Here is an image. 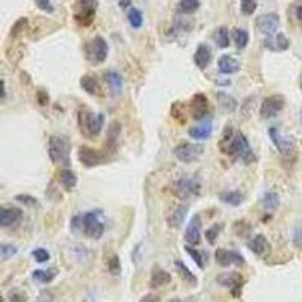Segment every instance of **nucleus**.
I'll return each mask as SVG.
<instances>
[{"label": "nucleus", "mask_w": 302, "mask_h": 302, "mask_svg": "<svg viewBox=\"0 0 302 302\" xmlns=\"http://www.w3.org/2000/svg\"><path fill=\"white\" fill-rule=\"evenodd\" d=\"M49 156L50 160L57 165H70V140L65 136L50 137L49 140Z\"/></svg>", "instance_id": "nucleus-1"}, {"label": "nucleus", "mask_w": 302, "mask_h": 302, "mask_svg": "<svg viewBox=\"0 0 302 302\" xmlns=\"http://www.w3.org/2000/svg\"><path fill=\"white\" fill-rule=\"evenodd\" d=\"M269 137L274 142L275 148L278 150V153L284 157V159H293L298 153V147H296V140L293 137L286 136L281 130H278L276 127L269 129Z\"/></svg>", "instance_id": "nucleus-2"}, {"label": "nucleus", "mask_w": 302, "mask_h": 302, "mask_svg": "<svg viewBox=\"0 0 302 302\" xmlns=\"http://www.w3.org/2000/svg\"><path fill=\"white\" fill-rule=\"evenodd\" d=\"M227 153L234 156V157H237V159H240L247 165H251L255 160V156H254V153L251 150V145H249L247 136L244 133H236L233 136Z\"/></svg>", "instance_id": "nucleus-3"}, {"label": "nucleus", "mask_w": 302, "mask_h": 302, "mask_svg": "<svg viewBox=\"0 0 302 302\" xmlns=\"http://www.w3.org/2000/svg\"><path fill=\"white\" fill-rule=\"evenodd\" d=\"M102 210H91L82 216V231L91 239H100L105 234Z\"/></svg>", "instance_id": "nucleus-4"}, {"label": "nucleus", "mask_w": 302, "mask_h": 302, "mask_svg": "<svg viewBox=\"0 0 302 302\" xmlns=\"http://www.w3.org/2000/svg\"><path fill=\"white\" fill-rule=\"evenodd\" d=\"M79 126L82 132H86L91 136L100 135L103 126H105V115L103 113H92L91 110L82 109L79 112Z\"/></svg>", "instance_id": "nucleus-5"}, {"label": "nucleus", "mask_w": 302, "mask_h": 302, "mask_svg": "<svg viewBox=\"0 0 302 302\" xmlns=\"http://www.w3.org/2000/svg\"><path fill=\"white\" fill-rule=\"evenodd\" d=\"M204 145L203 144H192V142H183L174 148V156L177 160L183 164H192L196 162L204 154Z\"/></svg>", "instance_id": "nucleus-6"}, {"label": "nucleus", "mask_w": 302, "mask_h": 302, "mask_svg": "<svg viewBox=\"0 0 302 302\" xmlns=\"http://www.w3.org/2000/svg\"><path fill=\"white\" fill-rule=\"evenodd\" d=\"M109 55V47L108 43L103 36H95L86 44V57L94 62V64H102L106 61Z\"/></svg>", "instance_id": "nucleus-7"}, {"label": "nucleus", "mask_w": 302, "mask_h": 302, "mask_svg": "<svg viewBox=\"0 0 302 302\" xmlns=\"http://www.w3.org/2000/svg\"><path fill=\"white\" fill-rule=\"evenodd\" d=\"M97 11V0H76L74 20L80 26H89L94 22Z\"/></svg>", "instance_id": "nucleus-8"}, {"label": "nucleus", "mask_w": 302, "mask_h": 302, "mask_svg": "<svg viewBox=\"0 0 302 302\" xmlns=\"http://www.w3.org/2000/svg\"><path fill=\"white\" fill-rule=\"evenodd\" d=\"M284 106H286V98L281 94L269 95L263 100V103L260 106V115L265 119L275 118L281 110L284 109Z\"/></svg>", "instance_id": "nucleus-9"}, {"label": "nucleus", "mask_w": 302, "mask_h": 302, "mask_svg": "<svg viewBox=\"0 0 302 302\" xmlns=\"http://www.w3.org/2000/svg\"><path fill=\"white\" fill-rule=\"evenodd\" d=\"M255 26H257L260 33L266 35V38H271V36L276 35V32L279 29V15L275 14V12L263 14L257 18Z\"/></svg>", "instance_id": "nucleus-10"}, {"label": "nucleus", "mask_w": 302, "mask_h": 302, "mask_svg": "<svg viewBox=\"0 0 302 302\" xmlns=\"http://www.w3.org/2000/svg\"><path fill=\"white\" fill-rule=\"evenodd\" d=\"M201 185L196 178H191V177H183L175 183L174 192L180 198V199H188L191 196H195L199 193Z\"/></svg>", "instance_id": "nucleus-11"}, {"label": "nucleus", "mask_w": 302, "mask_h": 302, "mask_svg": "<svg viewBox=\"0 0 302 302\" xmlns=\"http://www.w3.org/2000/svg\"><path fill=\"white\" fill-rule=\"evenodd\" d=\"M77 159L82 165L88 166V168L103 165L106 162V156L102 151H98L95 148H91V147H83V145L79 147Z\"/></svg>", "instance_id": "nucleus-12"}, {"label": "nucleus", "mask_w": 302, "mask_h": 302, "mask_svg": "<svg viewBox=\"0 0 302 302\" xmlns=\"http://www.w3.org/2000/svg\"><path fill=\"white\" fill-rule=\"evenodd\" d=\"M215 258L216 263L222 266V268H228V266H242L245 263L244 257L240 254H237L236 251H228L224 248H218L215 252Z\"/></svg>", "instance_id": "nucleus-13"}, {"label": "nucleus", "mask_w": 302, "mask_h": 302, "mask_svg": "<svg viewBox=\"0 0 302 302\" xmlns=\"http://www.w3.org/2000/svg\"><path fill=\"white\" fill-rule=\"evenodd\" d=\"M22 216H23L22 209L12 207V206H3L0 209V225L3 228L12 227V225H15L18 220L22 219Z\"/></svg>", "instance_id": "nucleus-14"}, {"label": "nucleus", "mask_w": 302, "mask_h": 302, "mask_svg": "<svg viewBox=\"0 0 302 302\" xmlns=\"http://www.w3.org/2000/svg\"><path fill=\"white\" fill-rule=\"evenodd\" d=\"M185 240L191 245H198L201 242V218L193 215L185 231Z\"/></svg>", "instance_id": "nucleus-15"}, {"label": "nucleus", "mask_w": 302, "mask_h": 302, "mask_svg": "<svg viewBox=\"0 0 302 302\" xmlns=\"http://www.w3.org/2000/svg\"><path fill=\"white\" fill-rule=\"evenodd\" d=\"M191 112H192L193 119H206V116L209 115V102L207 97L203 94H196L193 95L191 100Z\"/></svg>", "instance_id": "nucleus-16"}, {"label": "nucleus", "mask_w": 302, "mask_h": 302, "mask_svg": "<svg viewBox=\"0 0 302 302\" xmlns=\"http://www.w3.org/2000/svg\"><path fill=\"white\" fill-rule=\"evenodd\" d=\"M248 248L249 251H252L255 255H265L269 249H271V244L269 240L263 236V234H255L248 240Z\"/></svg>", "instance_id": "nucleus-17"}, {"label": "nucleus", "mask_w": 302, "mask_h": 302, "mask_svg": "<svg viewBox=\"0 0 302 302\" xmlns=\"http://www.w3.org/2000/svg\"><path fill=\"white\" fill-rule=\"evenodd\" d=\"M218 68H219V71L222 74H236V73H239V70H240V64H239V61L236 59V57H233V56L230 55H224L220 56L219 61H218Z\"/></svg>", "instance_id": "nucleus-18"}, {"label": "nucleus", "mask_w": 302, "mask_h": 302, "mask_svg": "<svg viewBox=\"0 0 302 302\" xmlns=\"http://www.w3.org/2000/svg\"><path fill=\"white\" fill-rule=\"evenodd\" d=\"M289 46H290V41L284 33H276L274 36L265 39V47H268L272 52H284L289 49Z\"/></svg>", "instance_id": "nucleus-19"}, {"label": "nucleus", "mask_w": 302, "mask_h": 302, "mask_svg": "<svg viewBox=\"0 0 302 302\" xmlns=\"http://www.w3.org/2000/svg\"><path fill=\"white\" fill-rule=\"evenodd\" d=\"M103 79H105V82L108 83V86L110 88L112 94L118 95V94H121V92H123L124 80H123V76H121L118 71H113V70L106 71V73L103 74Z\"/></svg>", "instance_id": "nucleus-20"}, {"label": "nucleus", "mask_w": 302, "mask_h": 302, "mask_svg": "<svg viewBox=\"0 0 302 302\" xmlns=\"http://www.w3.org/2000/svg\"><path fill=\"white\" fill-rule=\"evenodd\" d=\"M210 59H212V52H210V47L207 44H199L195 50V55H193V62L195 65L199 68V70H204L209 64H210Z\"/></svg>", "instance_id": "nucleus-21"}, {"label": "nucleus", "mask_w": 302, "mask_h": 302, "mask_svg": "<svg viewBox=\"0 0 302 302\" xmlns=\"http://www.w3.org/2000/svg\"><path fill=\"white\" fill-rule=\"evenodd\" d=\"M212 132H213V126H212V121L207 119L198 126H193L189 129V136L192 139H199V140H204V139H209L212 136Z\"/></svg>", "instance_id": "nucleus-22"}, {"label": "nucleus", "mask_w": 302, "mask_h": 302, "mask_svg": "<svg viewBox=\"0 0 302 302\" xmlns=\"http://www.w3.org/2000/svg\"><path fill=\"white\" fill-rule=\"evenodd\" d=\"M59 183L67 189V191H73L77 186V175L74 171L65 168L59 172Z\"/></svg>", "instance_id": "nucleus-23"}, {"label": "nucleus", "mask_w": 302, "mask_h": 302, "mask_svg": "<svg viewBox=\"0 0 302 302\" xmlns=\"http://www.w3.org/2000/svg\"><path fill=\"white\" fill-rule=\"evenodd\" d=\"M80 86L83 91H86L91 95H102V89L100 85L97 82V77L92 74H86L80 79Z\"/></svg>", "instance_id": "nucleus-24"}, {"label": "nucleus", "mask_w": 302, "mask_h": 302, "mask_svg": "<svg viewBox=\"0 0 302 302\" xmlns=\"http://www.w3.org/2000/svg\"><path fill=\"white\" fill-rule=\"evenodd\" d=\"M171 283V275L168 274L166 271L160 269V268H154L153 274H151V287H164L166 284Z\"/></svg>", "instance_id": "nucleus-25"}, {"label": "nucleus", "mask_w": 302, "mask_h": 302, "mask_svg": "<svg viewBox=\"0 0 302 302\" xmlns=\"http://www.w3.org/2000/svg\"><path fill=\"white\" fill-rule=\"evenodd\" d=\"M219 199L224 204L237 207L244 203V195L237 192V191H224V192L219 193Z\"/></svg>", "instance_id": "nucleus-26"}, {"label": "nucleus", "mask_w": 302, "mask_h": 302, "mask_svg": "<svg viewBox=\"0 0 302 302\" xmlns=\"http://www.w3.org/2000/svg\"><path fill=\"white\" fill-rule=\"evenodd\" d=\"M188 210H189V207L186 206V204H183V206H178L174 212H171V215H169V218H168V224L171 225V227H180V224L185 220L186 218V215H188Z\"/></svg>", "instance_id": "nucleus-27"}, {"label": "nucleus", "mask_w": 302, "mask_h": 302, "mask_svg": "<svg viewBox=\"0 0 302 302\" xmlns=\"http://www.w3.org/2000/svg\"><path fill=\"white\" fill-rule=\"evenodd\" d=\"M216 100L220 105V108L227 112H234L237 109V102L234 97H231L230 94L227 92H216Z\"/></svg>", "instance_id": "nucleus-28"}, {"label": "nucleus", "mask_w": 302, "mask_h": 302, "mask_svg": "<svg viewBox=\"0 0 302 302\" xmlns=\"http://www.w3.org/2000/svg\"><path fill=\"white\" fill-rule=\"evenodd\" d=\"M213 39L218 44V47L227 49L230 46V32H228V29L225 28V26H220V28L216 29L215 33H213Z\"/></svg>", "instance_id": "nucleus-29"}, {"label": "nucleus", "mask_w": 302, "mask_h": 302, "mask_svg": "<svg viewBox=\"0 0 302 302\" xmlns=\"http://www.w3.org/2000/svg\"><path fill=\"white\" fill-rule=\"evenodd\" d=\"M261 204L265 210H275L279 206V196L275 192H266L261 196Z\"/></svg>", "instance_id": "nucleus-30"}, {"label": "nucleus", "mask_w": 302, "mask_h": 302, "mask_svg": "<svg viewBox=\"0 0 302 302\" xmlns=\"http://www.w3.org/2000/svg\"><path fill=\"white\" fill-rule=\"evenodd\" d=\"M127 17H129V23H130L132 28H142V25H144V15H142V12H140L137 8H133V6H132V8L129 9V12H127Z\"/></svg>", "instance_id": "nucleus-31"}, {"label": "nucleus", "mask_w": 302, "mask_h": 302, "mask_svg": "<svg viewBox=\"0 0 302 302\" xmlns=\"http://www.w3.org/2000/svg\"><path fill=\"white\" fill-rule=\"evenodd\" d=\"M233 36H234V44L237 49H245L249 43V33H248L245 29H234L233 32Z\"/></svg>", "instance_id": "nucleus-32"}, {"label": "nucleus", "mask_w": 302, "mask_h": 302, "mask_svg": "<svg viewBox=\"0 0 302 302\" xmlns=\"http://www.w3.org/2000/svg\"><path fill=\"white\" fill-rule=\"evenodd\" d=\"M199 8V0H180L178 2V12L189 15Z\"/></svg>", "instance_id": "nucleus-33"}, {"label": "nucleus", "mask_w": 302, "mask_h": 302, "mask_svg": "<svg viewBox=\"0 0 302 302\" xmlns=\"http://www.w3.org/2000/svg\"><path fill=\"white\" fill-rule=\"evenodd\" d=\"M56 269L55 268H52V269H47V271H41V269H38V271H33V279H36V281H41V283H50V281H53L56 276Z\"/></svg>", "instance_id": "nucleus-34"}, {"label": "nucleus", "mask_w": 302, "mask_h": 302, "mask_svg": "<svg viewBox=\"0 0 302 302\" xmlns=\"http://www.w3.org/2000/svg\"><path fill=\"white\" fill-rule=\"evenodd\" d=\"M222 228H224L222 224H215V225H212L210 228L206 230V240H207L210 245H215V242H216L219 233L222 231Z\"/></svg>", "instance_id": "nucleus-35"}, {"label": "nucleus", "mask_w": 302, "mask_h": 302, "mask_svg": "<svg viewBox=\"0 0 302 302\" xmlns=\"http://www.w3.org/2000/svg\"><path fill=\"white\" fill-rule=\"evenodd\" d=\"M28 23L29 22H28V18H26V17H22V18H18V20L14 23V26L11 28V33H9V35H11L12 38L18 36L20 33H23V32H25V29L28 28Z\"/></svg>", "instance_id": "nucleus-36"}, {"label": "nucleus", "mask_w": 302, "mask_h": 302, "mask_svg": "<svg viewBox=\"0 0 302 302\" xmlns=\"http://www.w3.org/2000/svg\"><path fill=\"white\" fill-rule=\"evenodd\" d=\"M17 251H18V248L14 247V245H11V244H3L2 247H0V258L3 260V261H6V260H9L11 257H14L15 254H17Z\"/></svg>", "instance_id": "nucleus-37"}, {"label": "nucleus", "mask_w": 302, "mask_h": 302, "mask_svg": "<svg viewBox=\"0 0 302 302\" xmlns=\"http://www.w3.org/2000/svg\"><path fill=\"white\" fill-rule=\"evenodd\" d=\"M175 268H177V271H178V274L180 276H183L186 281H189V283H196V278H195V275L186 268V265L185 263H182V261H175Z\"/></svg>", "instance_id": "nucleus-38"}, {"label": "nucleus", "mask_w": 302, "mask_h": 302, "mask_svg": "<svg viewBox=\"0 0 302 302\" xmlns=\"http://www.w3.org/2000/svg\"><path fill=\"white\" fill-rule=\"evenodd\" d=\"M118 135H119V124L118 123H112L108 132V145H112L115 148L116 142H118Z\"/></svg>", "instance_id": "nucleus-39"}, {"label": "nucleus", "mask_w": 302, "mask_h": 302, "mask_svg": "<svg viewBox=\"0 0 302 302\" xmlns=\"http://www.w3.org/2000/svg\"><path fill=\"white\" fill-rule=\"evenodd\" d=\"M257 9V0H240V11L245 15H252Z\"/></svg>", "instance_id": "nucleus-40"}, {"label": "nucleus", "mask_w": 302, "mask_h": 302, "mask_svg": "<svg viewBox=\"0 0 302 302\" xmlns=\"http://www.w3.org/2000/svg\"><path fill=\"white\" fill-rule=\"evenodd\" d=\"M32 257L38 261V263H46L50 258V254L44 249V248H36L32 251Z\"/></svg>", "instance_id": "nucleus-41"}, {"label": "nucleus", "mask_w": 302, "mask_h": 302, "mask_svg": "<svg viewBox=\"0 0 302 302\" xmlns=\"http://www.w3.org/2000/svg\"><path fill=\"white\" fill-rule=\"evenodd\" d=\"M186 249V252L192 257L193 260H195V263L198 265V268H204V261H203V255L199 254V251H196L195 248L192 247H185Z\"/></svg>", "instance_id": "nucleus-42"}, {"label": "nucleus", "mask_w": 302, "mask_h": 302, "mask_svg": "<svg viewBox=\"0 0 302 302\" xmlns=\"http://www.w3.org/2000/svg\"><path fill=\"white\" fill-rule=\"evenodd\" d=\"M218 281H219L222 286H225V287H233L234 284H240V283H239V281H237V279H236L234 276H230V275L220 276Z\"/></svg>", "instance_id": "nucleus-43"}, {"label": "nucleus", "mask_w": 302, "mask_h": 302, "mask_svg": "<svg viewBox=\"0 0 302 302\" xmlns=\"http://www.w3.org/2000/svg\"><path fill=\"white\" fill-rule=\"evenodd\" d=\"M38 8L44 12H53V5H52V0H35Z\"/></svg>", "instance_id": "nucleus-44"}, {"label": "nucleus", "mask_w": 302, "mask_h": 302, "mask_svg": "<svg viewBox=\"0 0 302 302\" xmlns=\"http://www.w3.org/2000/svg\"><path fill=\"white\" fill-rule=\"evenodd\" d=\"M293 244L295 247H302V225H298L295 230H293Z\"/></svg>", "instance_id": "nucleus-45"}, {"label": "nucleus", "mask_w": 302, "mask_h": 302, "mask_svg": "<svg viewBox=\"0 0 302 302\" xmlns=\"http://www.w3.org/2000/svg\"><path fill=\"white\" fill-rule=\"evenodd\" d=\"M15 199L20 201V203H25V204H28V206H35V204H38V201H36L33 196H30V195H17Z\"/></svg>", "instance_id": "nucleus-46"}, {"label": "nucleus", "mask_w": 302, "mask_h": 302, "mask_svg": "<svg viewBox=\"0 0 302 302\" xmlns=\"http://www.w3.org/2000/svg\"><path fill=\"white\" fill-rule=\"evenodd\" d=\"M109 271L115 275L119 272V260H118L116 255H113L112 260H109Z\"/></svg>", "instance_id": "nucleus-47"}, {"label": "nucleus", "mask_w": 302, "mask_h": 302, "mask_svg": "<svg viewBox=\"0 0 302 302\" xmlns=\"http://www.w3.org/2000/svg\"><path fill=\"white\" fill-rule=\"evenodd\" d=\"M9 302H28V298H26V295H22V293H12L9 298Z\"/></svg>", "instance_id": "nucleus-48"}, {"label": "nucleus", "mask_w": 302, "mask_h": 302, "mask_svg": "<svg viewBox=\"0 0 302 302\" xmlns=\"http://www.w3.org/2000/svg\"><path fill=\"white\" fill-rule=\"evenodd\" d=\"M38 302H55V299L49 292H41V295L38 296Z\"/></svg>", "instance_id": "nucleus-49"}, {"label": "nucleus", "mask_w": 302, "mask_h": 302, "mask_svg": "<svg viewBox=\"0 0 302 302\" xmlns=\"http://www.w3.org/2000/svg\"><path fill=\"white\" fill-rule=\"evenodd\" d=\"M49 100H50V98H49V95H47L46 92H43V91L38 92V102H39L41 106H46V105L49 103Z\"/></svg>", "instance_id": "nucleus-50"}, {"label": "nucleus", "mask_w": 302, "mask_h": 302, "mask_svg": "<svg viewBox=\"0 0 302 302\" xmlns=\"http://www.w3.org/2000/svg\"><path fill=\"white\" fill-rule=\"evenodd\" d=\"M140 302H160V298L156 295H147L140 299Z\"/></svg>", "instance_id": "nucleus-51"}, {"label": "nucleus", "mask_w": 302, "mask_h": 302, "mask_svg": "<svg viewBox=\"0 0 302 302\" xmlns=\"http://www.w3.org/2000/svg\"><path fill=\"white\" fill-rule=\"evenodd\" d=\"M295 17H296V20L302 23V3L299 6H296V9H295Z\"/></svg>", "instance_id": "nucleus-52"}, {"label": "nucleus", "mask_w": 302, "mask_h": 302, "mask_svg": "<svg viewBox=\"0 0 302 302\" xmlns=\"http://www.w3.org/2000/svg\"><path fill=\"white\" fill-rule=\"evenodd\" d=\"M119 8L121 9H130L132 8V3H130V0H119Z\"/></svg>", "instance_id": "nucleus-53"}, {"label": "nucleus", "mask_w": 302, "mask_h": 302, "mask_svg": "<svg viewBox=\"0 0 302 302\" xmlns=\"http://www.w3.org/2000/svg\"><path fill=\"white\" fill-rule=\"evenodd\" d=\"M301 89H302V76H301Z\"/></svg>", "instance_id": "nucleus-54"}, {"label": "nucleus", "mask_w": 302, "mask_h": 302, "mask_svg": "<svg viewBox=\"0 0 302 302\" xmlns=\"http://www.w3.org/2000/svg\"><path fill=\"white\" fill-rule=\"evenodd\" d=\"M301 124H302V112H301Z\"/></svg>", "instance_id": "nucleus-55"}, {"label": "nucleus", "mask_w": 302, "mask_h": 302, "mask_svg": "<svg viewBox=\"0 0 302 302\" xmlns=\"http://www.w3.org/2000/svg\"><path fill=\"white\" fill-rule=\"evenodd\" d=\"M172 302H174V301H172Z\"/></svg>", "instance_id": "nucleus-56"}]
</instances>
